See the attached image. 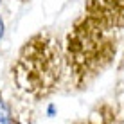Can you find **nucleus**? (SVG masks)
Masks as SVG:
<instances>
[{
	"label": "nucleus",
	"mask_w": 124,
	"mask_h": 124,
	"mask_svg": "<svg viewBox=\"0 0 124 124\" xmlns=\"http://www.w3.org/2000/svg\"><path fill=\"white\" fill-rule=\"evenodd\" d=\"M124 49V0H85L63 38L67 85L83 90L102 76Z\"/></svg>",
	"instance_id": "nucleus-1"
},
{
	"label": "nucleus",
	"mask_w": 124,
	"mask_h": 124,
	"mask_svg": "<svg viewBox=\"0 0 124 124\" xmlns=\"http://www.w3.org/2000/svg\"><path fill=\"white\" fill-rule=\"evenodd\" d=\"M11 78L23 99L41 101L67 85L63 40L50 31L34 32L20 47Z\"/></svg>",
	"instance_id": "nucleus-2"
},
{
	"label": "nucleus",
	"mask_w": 124,
	"mask_h": 124,
	"mask_svg": "<svg viewBox=\"0 0 124 124\" xmlns=\"http://www.w3.org/2000/svg\"><path fill=\"white\" fill-rule=\"evenodd\" d=\"M0 124H32L27 108L0 92Z\"/></svg>",
	"instance_id": "nucleus-3"
},
{
	"label": "nucleus",
	"mask_w": 124,
	"mask_h": 124,
	"mask_svg": "<svg viewBox=\"0 0 124 124\" xmlns=\"http://www.w3.org/2000/svg\"><path fill=\"white\" fill-rule=\"evenodd\" d=\"M0 4H2V0H0Z\"/></svg>",
	"instance_id": "nucleus-4"
},
{
	"label": "nucleus",
	"mask_w": 124,
	"mask_h": 124,
	"mask_svg": "<svg viewBox=\"0 0 124 124\" xmlns=\"http://www.w3.org/2000/svg\"><path fill=\"white\" fill-rule=\"evenodd\" d=\"M22 2H25V0H22Z\"/></svg>",
	"instance_id": "nucleus-5"
}]
</instances>
